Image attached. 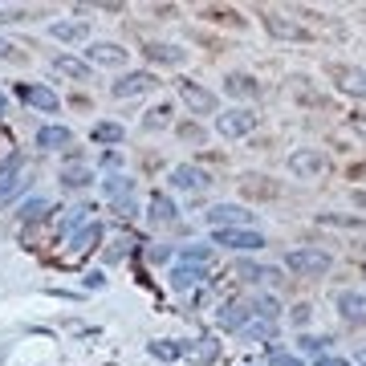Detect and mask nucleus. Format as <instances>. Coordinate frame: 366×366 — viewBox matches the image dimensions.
Segmentation results:
<instances>
[{"label":"nucleus","mask_w":366,"mask_h":366,"mask_svg":"<svg viewBox=\"0 0 366 366\" xmlns=\"http://www.w3.org/2000/svg\"><path fill=\"white\" fill-rule=\"evenodd\" d=\"M330 265H334V257H330L325 248H293V252L285 257V269L293 277H321Z\"/></svg>","instance_id":"1"},{"label":"nucleus","mask_w":366,"mask_h":366,"mask_svg":"<svg viewBox=\"0 0 366 366\" xmlns=\"http://www.w3.org/2000/svg\"><path fill=\"white\" fill-rule=\"evenodd\" d=\"M102 195L110 200V208L118 212V216H135V180L131 175H110V180H102Z\"/></svg>","instance_id":"2"},{"label":"nucleus","mask_w":366,"mask_h":366,"mask_svg":"<svg viewBox=\"0 0 366 366\" xmlns=\"http://www.w3.org/2000/svg\"><path fill=\"white\" fill-rule=\"evenodd\" d=\"M257 114L252 110H228V114H216V131L224 138H244V135H252L257 131Z\"/></svg>","instance_id":"3"},{"label":"nucleus","mask_w":366,"mask_h":366,"mask_svg":"<svg viewBox=\"0 0 366 366\" xmlns=\"http://www.w3.org/2000/svg\"><path fill=\"white\" fill-rule=\"evenodd\" d=\"M216 244H228L236 252H252V248H265V236L252 228H216Z\"/></svg>","instance_id":"4"},{"label":"nucleus","mask_w":366,"mask_h":366,"mask_svg":"<svg viewBox=\"0 0 366 366\" xmlns=\"http://www.w3.org/2000/svg\"><path fill=\"white\" fill-rule=\"evenodd\" d=\"M289 171H293L297 180H314L318 171H325V155H321V151H310V147H305V151H293V155H289Z\"/></svg>","instance_id":"5"},{"label":"nucleus","mask_w":366,"mask_h":366,"mask_svg":"<svg viewBox=\"0 0 366 366\" xmlns=\"http://www.w3.org/2000/svg\"><path fill=\"white\" fill-rule=\"evenodd\" d=\"M338 314L350 321V325H366V293H358V289H346V293H338Z\"/></svg>","instance_id":"6"},{"label":"nucleus","mask_w":366,"mask_h":366,"mask_svg":"<svg viewBox=\"0 0 366 366\" xmlns=\"http://www.w3.org/2000/svg\"><path fill=\"white\" fill-rule=\"evenodd\" d=\"M110 90H114V98H135V94H147V90H155V74H147V69L122 74Z\"/></svg>","instance_id":"7"},{"label":"nucleus","mask_w":366,"mask_h":366,"mask_svg":"<svg viewBox=\"0 0 366 366\" xmlns=\"http://www.w3.org/2000/svg\"><path fill=\"white\" fill-rule=\"evenodd\" d=\"M17 94H21L33 110H41V114H57V110H61V98L49 90V86H17Z\"/></svg>","instance_id":"8"},{"label":"nucleus","mask_w":366,"mask_h":366,"mask_svg":"<svg viewBox=\"0 0 366 366\" xmlns=\"http://www.w3.org/2000/svg\"><path fill=\"white\" fill-rule=\"evenodd\" d=\"M21 167H25V155H21V151H8V155H4V163H0V204H4V195H8L17 183L25 180V175H21Z\"/></svg>","instance_id":"9"},{"label":"nucleus","mask_w":366,"mask_h":366,"mask_svg":"<svg viewBox=\"0 0 366 366\" xmlns=\"http://www.w3.org/2000/svg\"><path fill=\"white\" fill-rule=\"evenodd\" d=\"M180 94H183V102H187L191 110H200V114H216V94L204 90L200 82H183Z\"/></svg>","instance_id":"10"},{"label":"nucleus","mask_w":366,"mask_h":366,"mask_svg":"<svg viewBox=\"0 0 366 366\" xmlns=\"http://www.w3.org/2000/svg\"><path fill=\"white\" fill-rule=\"evenodd\" d=\"M252 212H244L240 204H216L212 212H208V224L212 228H236V224H244Z\"/></svg>","instance_id":"11"},{"label":"nucleus","mask_w":366,"mask_h":366,"mask_svg":"<svg viewBox=\"0 0 366 366\" xmlns=\"http://www.w3.org/2000/svg\"><path fill=\"white\" fill-rule=\"evenodd\" d=\"M175 216H180L175 200L163 195V191H155V195H151V208H147V220H151V224H175Z\"/></svg>","instance_id":"12"},{"label":"nucleus","mask_w":366,"mask_h":366,"mask_svg":"<svg viewBox=\"0 0 366 366\" xmlns=\"http://www.w3.org/2000/svg\"><path fill=\"white\" fill-rule=\"evenodd\" d=\"M265 29H269L273 37H281V41H305V37H310L297 21H285L281 12H269V17H265Z\"/></svg>","instance_id":"13"},{"label":"nucleus","mask_w":366,"mask_h":366,"mask_svg":"<svg viewBox=\"0 0 366 366\" xmlns=\"http://www.w3.org/2000/svg\"><path fill=\"white\" fill-rule=\"evenodd\" d=\"M171 187H180V191H204L208 187V175L200 167H191V163H180L171 171Z\"/></svg>","instance_id":"14"},{"label":"nucleus","mask_w":366,"mask_h":366,"mask_svg":"<svg viewBox=\"0 0 366 366\" xmlns=\"http://www.w3.org/2000/svg\"><path fill=\"white\" fill-rule=\"evenodd\" d=\"M86 57H90L94 65H127V49L114 45V41H98V45H90Z\"/></svg>","instance_id":"15"},{"label":"nucleus","mask_w":366,"mask_h":366,"mask_svg":"<svg viewBox=\"0 0 366 366\" xmlns=\"http://www.w3.org/2000/svg\"><path fill=\"white\" fill-rule=\"evenodd\" d=\"M94 240H102V224L86 220V224H82V232H78V236L69 240V261H74V257H82V252H90Z\"/></svg>","instance_id":"16"},{"label":"nucleus","mask_w":366,"mask_h":366,"mask_svg":"<svg viewBox=\"0 0 366 366\" xmlns=\"http://www.w3.org/2000/svg\"><path fill=\"white\" fill-rule=\"evenodd\" d=\"M69 138H74L69 135V127H41L33 142H37L41 151H61V147H69Z\"/></svg>","instance_id":"17"},{"label":"nucleus","mask_w":366,"mask_h":366,"mask_svg":"<svg viewBox=\"0 0 366 366\" xmlns=\"http://www.w3.org/2000/svg\"><path fill=\"white\" fill-rule=\"evenodd\" d=\"M248 305H240V301H224L220 305V314H216V321L224 325V330H244V321H248Z\"/></svg>","instance_id":"18"},{"label":"nucleus","mask_w":366,"mask_h":366,"mask_svg":"<svg viewBox=\"0 0 366 366\" xmlns=\"http://www.w3.org/2000/svg\"><path fill=\"white\" fill-rule=\"evenodd\" d=\"M53 69H57V74H65V78H74V82H90V78H94V69L86 65V61H78V57H57V61H53Z\"/></svg>","instance_id":"19"},{"label":"nucleus","mask_w":366,"mask_h":366,"mask_svg":"<svg viewBox=\"0 0 366 366\" xmlns=\"http://www.w3.org/2000/svg\"><path fill=\"white\" fill-rule=\"evenodd\" d=\"M224 90L236 94V98H257L261 86H257V78H248V74H228V78H224Z\"/></svg>","instance_id":"20"},{"label":"nucleus","mask_w":366,"mask_h":366,"mask_svg":"<svg viewBox=\"0 0 366 366\" xmlns=\"http://www.w3.org/2000/svg\"><path fill=\"white\" fill-rule=\"evenodd\" d=\"M90 138H94V142H102V147H118V142L127 138V131H122L118 122H94Z\"/></svg>","instance_id":"21"},{"label":"nucleus","mask_w":366,"mask_h":366,"mask_svg":"<svg viewBox=\"0 0 366 366\" xmlns=\"http://www.w3.org/2000/svg\"><path fill=\"white\" fill-rule=\"evenodd\" d=\"M204 281V269L200 265H180V269H171V289H191V285H200Z\"/></svg>","instance_id":"22"},{"label":"nucleus","mask_w":366,"mask_h":366,"mask_svg":"<svg viewBox=\"0 0 366 366\" xmlns=\"http://www.w3.org/2000/svg\"><path fill=\"white\" fill-rule=\"evenodd\" d=\"M147 57H151V61H163V65H180L187 53H183L180 45H147Z\"/></svg>","instance_id":"23"},{"label":"nucleus","mask_w":366,"mask_h":366,"mask_svg":"<svg viewBox=\"0 0 366 366\" xmlns=\"http://www.w3.org/2000/svg\"><path fill=\"white\" fill-rule=\"evenodd\" d=\"M49 33H53L57 41H82V37H86V25H82V21H57Z\"/></svg>","instance_id":"24"},{"label":"nucleus","mask_w":366,"mask_h":366,"mask_svg":"<svg viewBox=\"0 0 366 366\" xmlns=\"http://www.w3.org/2000/svg\"><path fill=\"white\" fill-rule=\"evenodd\" d=\"M69 163H74V167L61 171V183H65V187H86V183H90V171L82 167V155H69Z\"/></svg>","instance_id":"25"},{"label":"nucleus","mask_w":366,"mask_h":366,"mask_svg":"<svg viewBox=\"0 0 366 366\" xmlns=\"http://www.w3.org/2000/svg\"><path fill=\"white\" fill-rule=\"evenodd\" d=\"M142 127H147V131L171 127V106H167V102H163V106H151V110H147V118H142Z\"/></svg>","instance_id":"26"},{"label":"nucleus","mask_w":366,"mask_h":366,"mask_svg":"<svg viewBox=\"0 0 366 366\" xmlns=\"http://www.w3.org/2000/svg\"><path fill=\"white\" fill-rule=\"evenodd\" d=\"M151 354L163 358V363H171V358H180L183 354V346H175V342H151Z\"/></svg>","instance_id":"27"},{"label":"nucleus","mask_w":366,"mask_h":366,"mask_svg":"<svg viewBox=\"0 0 366 366\" xmlns=\"http://www.w3.org/2000/svg\"><path fill=\"white\" fill-rule=\"evenodd\" d=\"M208 261H212V248H204V244L200 248H183V265H200L204 269Z\"/></svg>","instance_id":"28"},{"label":"nucleus","mask_w":366,"mask_h":366,"mask_svg":"<svg viewBox=\"0 0 366 366\" xmlns=\"http://www.w3.org/2000/svg\"><path fill=\"white\" fill-rule=\"evenodd\" d=\"M248 310H252L257 318H265V321H273V318H277V301H273V297H257Z\"/></svg>","instance_id":"29"},{"label":"nucleus","mask_w":366,"mask_h":366,"mask_svg":"<svg viewBox=\"0 0 366 366\" xmlns=\"http://www.w3.org/2000/svg\"><path fill=\"white\" fill-rule=\"evenodd\" d=\"M41 212H45V200L37 195V200H29V204H25V212H21V220H37Z\"/></svg>","instance_id":"30"},{"label":"nucleus","mask_w":366,"mask_h":366,"mask_svg":"<svg viewBox=\"0 0 366 366\" xmlns=\"http://www.w3.org/2000/svg\"><path fill=\"white\" fill-rule=\"evenodd\" d=\"M216 358V342L212 338H200V363H212Z\"/></svg>","instance_id":"31"},{"label":"nucleus","mask_w":366,"mask_h":366,"mask_svg":"<svg viewBox=\"0 0 366 366\" xmlns=\"http://www.w3.org/2000/svg\"><path fill=\"white\" fill-rule=\"evenodd\" d=\"M321 346H330V338H301V350H310V354H318Z\"/></svg>","instance_id":"32"},{"label":"nucleus","mask_w":366,"mask_h":366,"mask_svg":"<svg viewBox=\"0 0 366 366\" xmlns=\"http://www.w3.org/2000/svg\"><path fill=\"white\" fill-rule=\"evenodd\" d=\"M248 334H252V338H273V321H261V325H252Z\"/></svg>","instance_id":"33"},{"label":"nucleus","mask_w":366,"mask_h":366,"mask_svg":"<svg viewBox=\"0 0 366 366\" xmlns=\"http://www.w3.org/2000/svg\"><path fill=\"white\" fill-rule=\"evenodd\" d=\"M86 289H106V277L98 273V269H94V273H86Z\"/></svg>","instance_id":"34"},{"label":"nucleus","mask_w":366,"mask_h":366,"mask_svg":"<svg viewBox=\"0 0 366 366\" xmlns=\"http://www.w3.org/2000/svg\"><path fill=\"white\" fill-rule=\"evenodd\" d=\"M0 21H25V8H0Z\"/></svg>","instance_id":"35"},{"label":"nucleus","mask_w":366,"mask_h":366,"mask_svg":"<svg viewBox=\"0 0 366 366\" xmlns=\"http://www.w3.org/2000/svg\"><path fill=\"white\" fill-rule=\"evenodd\" d=\"M293 321L305 325V321H310V305H297V310H293Z\"/></svg>","instance_id":"36"},{"label":"nucleus","mask_w":366,"mask_h":366,"mask_svg":"<svg viewBox=\"0 0 366 366\" xmlns=\"http://www.w3.org/2000/svg\"><path fill=\"white\" fill-rule=\"evenodd\" d=\"M350 127H354V131L366 138V114H354V118H350Z\"/></svg>","instance_id":"37"},{"label":"nucleus","mask_w":366,"mask_h":366,"mask_svg":"<svg viewBox=\"0 0 366 366\" xmlns=\"http://www.w3.org/2000/svg\"><path fill=\"white\" fill-rule=\"evenodd\" d=\"M318 366H350V363H342V358H321Z\"/></svg>","instance_id":"38"},{"label":"nucleus","mask_w":366,"mask_h":366,"mask_svg":"<svg viewBox=\"0 0 366 366\" xmlns=\"http://www.w3.org/2000/svg\"><path fill=\"white\" fill-rule=\"evenodd\" d=\"M4 110H8V98H4V94H0V118H4Z\"/></svg>","instance_id":"39"},{"label":"nucleus","mask_w":366,"mask_h":366,"mask_svg":"<svg viewBox=\"0 0 366 366\" xmlns=\"http://www.w3.org/2000/svg\"><path fill=\"white\" fill-rule=\"evenodd\" d=\"M0 57H8V41L4 37H0Z\"/></svg>","instance_id":"40"},{"label":"nucleus","mask_w":366,"mask_h":366,"mask_svg":"<svg viewBox=\"0 0 366 366\" xmlns=\"http://www.w3.org/2000/svg\"><path fill=\"white\" fill-rule=\"evenodd\" d=\"M358 82H363V86H366V69H358Z\"/></svg>","instance_id":"41"}]
</instances>
